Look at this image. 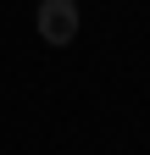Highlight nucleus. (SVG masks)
I'll list each match as a JSON object with an SVG mask.
<instances>
[{
  "label": "nucleus",
  "mask_w": 150,
  "mask_h": 155,
  "mask_svg": "<svg viewBox=\"0 0 150 155\" xmlns=\"http://www.w3.org/2000/svg\"><path fill=\"white\" fill-rule=\"evenodd\" d=\"M33 22H39L45 45H72V39H78V6H72V0H39Z\"/></svg>",
  "instance_id": "obj_1"
}]
</instances>
